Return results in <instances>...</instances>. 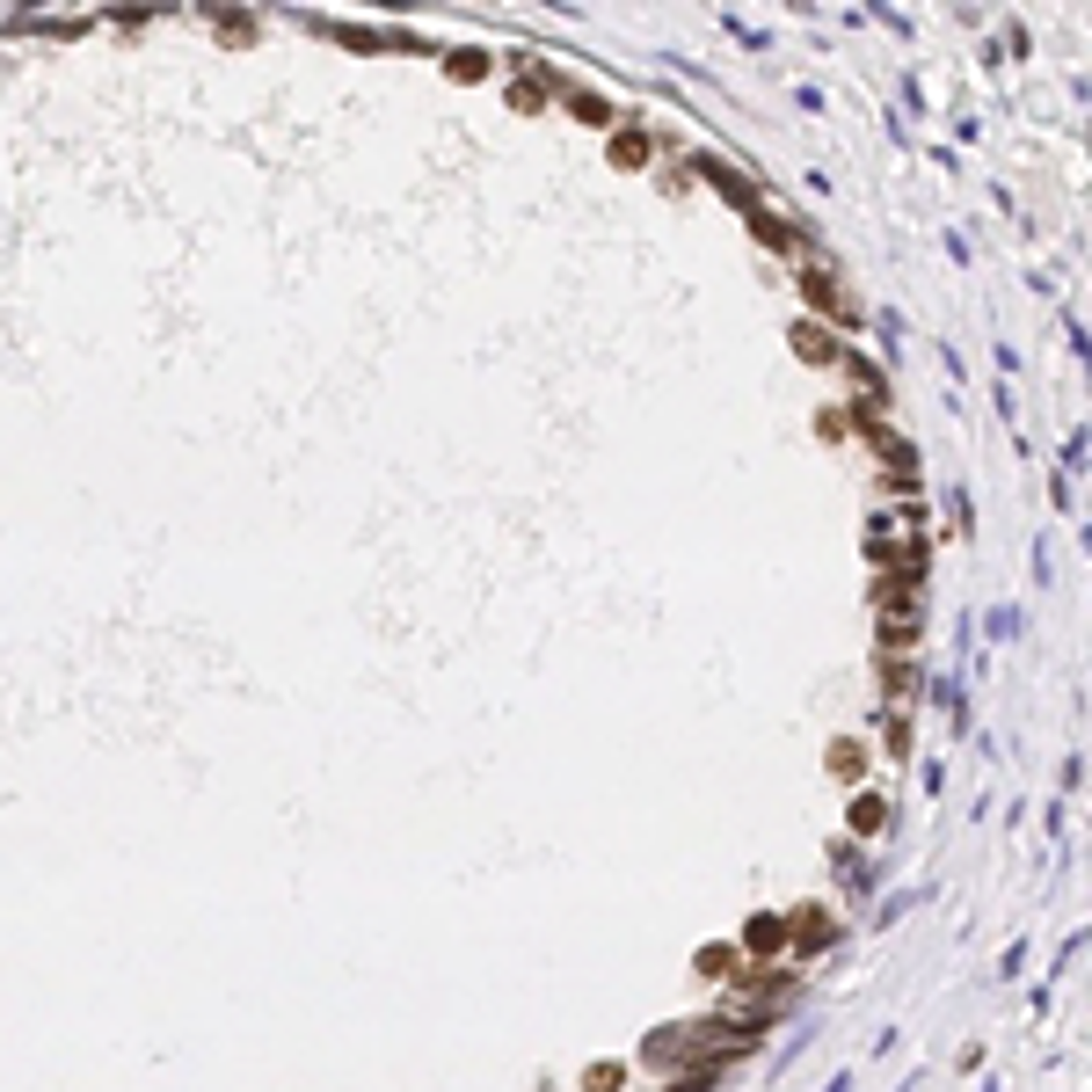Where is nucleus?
<instances>
[{
  "instance_id": "obj_1",
  "label": "nucleus",
  "mask_w": 1092,
  "mask_h": 1092,
  "mask_svg": "<svg viewBox=\"0 0 1092 1092\" xmlns=\"http://www.w3.org/2000/svg\"><path fill=\"white\" fill-rule=\"evenodd\" d=\"M619 1085H626L619 1063H598V1070H590V1092H619Z\"/></svg>"
}]
</instances>
